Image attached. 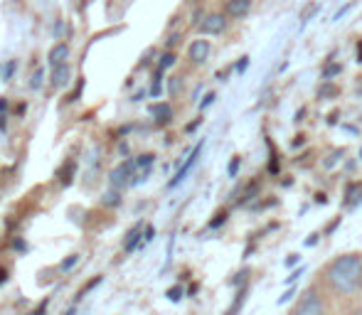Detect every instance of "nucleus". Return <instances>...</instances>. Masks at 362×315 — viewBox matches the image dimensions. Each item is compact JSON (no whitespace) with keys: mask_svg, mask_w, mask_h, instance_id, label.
<instances>
[{"mask_svg":"<svg viewBox=\"0 0 362 315\" xmlns=\"http://www.w3.org/2000/svg\"><path fill=\"white\" fill-rule=\"evenodd\" d=\"M47 59H49V67H64L67 64V59H69V47L64 42H59V44H54L52 49H49V54H47Z\"/></svg>","mask_w":362,"mask_h":315,"instance_id":"nucleus-8","label":"nucleus"},{"mask_svg":"<svg viewBox=\"0 0 362 315\" xmlns=\"http://www.w3.org/2000/svg\"><path fill=\"white\" fill-rule=\"evenodd\" d=\"M69 81H72V69H69V64H64V67H54L52 74H49V84H52L54 89H64Z\"/></svg>","mask_w":362,"mask_h":315,"instance_id":"nucleus-9","label":"nucleus"},{"mask_svg":"<svg viewBox=\"0 0 362 315\" xmlns=\"http://www.w3.org/2000/svg\"><path fill=\"white\" fill-rule=\"evenodd\" d=\"M134 172H136V160H126V162H121L119 167H114V172H111V187L114 190H121L124 185H129V182H134L131 177H134Z\"/></svg>","mask_w":362,"mask_h":315,"instance_id":"nucleus-4","label":"nucleus"},{"mask_svg":"<svg viewBox=\"0 0 362 315\" xmlns=\"http://www.w3.org/2000/svg\"><path fill=\"white\" fill-rule=\"evenodd\" d=\"M139 242H141V225L139 227H134V230L129 232V234H126V242H124V249L126 251H134L136 246H139Z\"/></svg>","mask_w":362,"mask_h":315,"instance_id":"nucleus-11","label":"nucleus"},{"mask_svg":"<svg viewBox=\"0 0 362 315\" xmlns=\"http://www.w3.org/2000/svg\"><path fill=\"white\" fill-rule=\"evenodd\" d=\"M360 160H362V150H360Z\"/></svg>","mask_w":362,"mask_h":315,"instance_id":"nucleus-36","label":"nucleus"},{"mask_svg":"<svg viewBox=\"0 0 362 315\" xmlns=\"http://www.w3.org/2000/svg\"><path fill=\"white\" fill-rule=\"evenodd\" d=\"M215 99H217V94H212V91H210V94L205 96V101H202V104H200V109L205 111V109H207V106H210V104H215Z\"/></svg>","mask_w":362,"mask_h":315,"instance_id":"nucleus-24","label":"nucleus"},{"mask_svg":"<svg viewBox=\"0 0 362 315\" xmlns=\"http://www.w3.org/2000/svg\"><path fill=\"white\" fill-rule=\"evenodd\" d=\"M153 162H156V155H151V153L136 158V170H144V175H148V170L153 167Z\"/></svg>","mask_w":362,"mask_h":315,"instance_id":"nucleus-12","label":"nucleus"},{"mask_svg":"<svg viewBox=\"0 0 362 315\" xmlns=\"http://www.w3.org/2000/svg\"><path fill=\"white\" fill-rule=\"evenodd\" d=\"M210 52H212L210 40H195V42L187 47V57H190L195 64H205L207 57H210Z\"/></svg>","mask_w":362,"mask_h":315,"instance_id":"nucleus-6","label":"nucleus"},{"mask_svg":"<svg viewBox=\"0 0 362 315\" xmlns=\"http://www.w3.org/2000/svg\"><path fill=\"white\" fill-rule=\"evenodd\" d=\"M64 315H76V308H69V311L64 313Z\"/></svg>","mask_w":362,"mask_h":315,"instance_id":"nucleus-34","label":"nucleus"},{"mask_svg":"<svg viewBox=\"0 0 362 315\" xmlns=\"http://www.w3.org/2000/svg\"><path fill=\"white\" fill-rule=\"evenodd\" d=\"M106 205H119L121 202V197H119V192H109V195H106Z\"/></svg>","mask_w":362,"mask_h":315,"instance_id":"nucleus-23","label":"nucleus"},{"mask_svg":"<svg viewBox=\"0 0 362 315\" xmlns=\"http://www.w3.org/2000/svg\"><path fill=\"white\" fill-rule=\"evenodd\" d=\"M239 165H242V158H239V155H234V158H232V162H229V167H227L229 177H234V175H237Z\"/></svg>","mask_w":362,"mask_h":315,"instance_id":"nucleus-18","label":"nucleus"},{"mask_svg":"<svg viewBox=\"0 0 362 315\" xmlns=\"http://www.w3.org/2000/svg\"><path fill=\"white\" fill-rule=\"evenodd\" d=\"M247 291H249V288L244 286L242 291L237 293V298H234V303H232V308H229V311H227V315H237V311L244 306V301H247Z\"/></svg>","mask_w":362,"mask_h":315,"instance_id":"nucleus-13","label":"nucleus"},{"mask_svg":"<svg viewBox=\"0 0 362 315\" xmlns=\"http://www.w3.org/2000/svg\"><path fill=\"white\" fill-rule=\"evenodd\" d=\"M13 246H15V249H20V251H23V249H25V242H23V239H18V242H13Z\"/></svg>","mask_w":362,"mask_h":315,"instance_id":"nucleus-31","label":"nucleus"},{"mask_svg":"<svg viewBox=\"0 0 362 315\" xmlns=\"http://www.w3.org/2000/svg\"><path fill=\"white\" fill-rule=\"evenodd\" d=\"M288 315H328V303H325L323 291L318 286H308L305 291H300Z\"/></svg>","mask_w":362,"mask_h":315,"instance_id":"nucleus-2","label":"nucleus"},{"mask_svg":"<svg viewBox=\"0 0 362 315\" xmlns=\"http://www.w3.org/2000/svg\"><path fill=\"white\" fill-rule=\"evenodd\" d=\"M148 111H151L153 119L160 121V124H165V121H170V119H173V109H170V104H163V101H160V104H153Z\"/></svg>","mask_w":362,"mask_h":315,"instance_id":"nucleus-10","label":"nucleus"},{"mask_svg":"<svg viewBox=\"0 0 362 315\" xmlns=\"http://www.w3.org/2000/svg\"><path fill=\"white\" fill-rule=\"evenodd\" d=\"M99 283H101V276H96V278H94V281H89V283H86V286H84V288H81V291H79V296H76V298H84V296H86V293H89V291H94V288H96V286H99Z\"/></svg>","mask_w":362,"mask_h":315,"instance_id":"nucleus-17","label":"nucleus"},{"mask_svg":"<svg viewBox=\"0 0 362 315\" xmlns=\"http://www.w3.org/2000/svg\"><path fill=\"white\" fill-rule=\"evenodd\" d=\"M30 86H33L35 91H37L40 86H42V72H40V69H37V72L33 74V81H30Z\"/></svg>","mask_w":362,"mask_h":315,"instance_id":"nucleus-21","label":"nucleus"},{"mask_svg":"<svg viewBox=\"0 0 362 315\" xmlns=\"http://www.w3.org/2000/svg\"><path fill=\"white\" fill-rule=\"evenodd\" d=\"M180 293H182V288H170V291H168V298H170V301H180Z\"/></svg>","mask_w":362,"mask_h":315,"instance_id":"nucleus-26","label":"nucleus"},{"mask_svg":"<svg viewBox=\"0 0 362 315\" xmlns=\"http://www.w3.org/2000/svg\"><path fill=\"white\" fill-rule=\"evenodd\" d=\"M224 30H227V15L224 13H212L200 23V32L207 35V37L210 35H222Z\"/></svg>","mask_w":362,"mask_h":315,"instance_id":"nucleus-5","label":"nucleus"},{"mask_svg":"<svg viewBox=\"0 0 362 315\" xmlns=\"http://www.w3.org/2000/svg\"><path fill=\"white\" fill-rule=\"evenodd\" d=\"M202 148H205V141H202V143H197V145H195V150H192V153L187 155V160L182 162L180 167H177V172H175V175H173V180L168 182V187H177V185H180L182 180H185V177H187V172H190L192 167L197 165V160H200V153H202Z\"/></svg>","mask_w":362,"mask_h":315,"instance_id":"nucleus-3","label":"nucleus"},{"mask_svg":"<svg viewBox=\"0 0 362 315\" xmlns=\"http://www.w3.org/2000/svg\"><path fill=\"white\" fill-rule=\"evenodd\" d=\"M5 106H8V104H5V101L0 99V111H5Z\"/></svg>","mask_w":362,"mask_h":315,"instance_id":"nucleus-35","label":"nucleus"},{"mask_svg":"<svg viewBox=\"0 0 362 315\" xmlns=\"http://www.w3.org/2000/svg\"><path fill=\"white\" fill-rule=\"evenodd\" d=\"M247 67H249V57H247V54H244V57L239 59V62H237V67H234V69H237L239 74H244V72H247Z\"/></svg>","mask_w":362,"mask_h":315,"instance_id":"nucleus-22","label":"nucleus"},{"mask_svg":"<svg viewBox=\"0 0 362 315\" xmlns=\"http://www.w3.org/2000/svg\"><path fill=\"white\" fill-rule=\"evenodd\" d=\"M76 263H79V254H72V256H67V258H64V261H62V266H59V268H62V271L67 273V271H72V268L76 266Z\"/></svg>","mask_w":362,"mask_h":315,"instance_id":"nucleus-15","label":"nucleus"},{"mask_svg":"<svg viewBox=\"0 0 362 315\" xmlns=\"http://www.w3.org/2000/svg\"><path fill=\"white\" fill-rule=\"evenodd\" d=\"M358 62H362V44H358Z\"/></svg>","mask_w":362,"mask_h":315,"instance_id":"nucleus-33","label":"nucleus"},{"mask_svg":"<svg viewBox=\"0 0 362 315\" xmlns=\"http://www.w3.org/2000/svg\"><path fill=\"white\" fill-rule=\"evenodd\" d=\"M345 315H362V306H353Z\"/></svg>","mask_w":362,"mask_h":315,"instance_id":"nucleus-28","label":"nucleus"},{"mask_svg":"<svg viewBox=\"0 0 362 315\" xmlns=\"http://www.w3.org/2000/svg\"><path fill=\"white\" fill-rule=\"evenodd\" d=\"M13 72H15V62H8V67H5L3 79H5V81H10V77H13Z\"/></svg>","mask_w":362,"mask_h":315,"instance_id":"nucleus-27","label":"nucleus"},{"mask_svg":"<svg viewBox=\"0 0 362 315\" xmlns=\"http://www.w3.org/2000/svg\"><path fill=\"white\" fill-rule=\"evenodd\" d=\"M320 283L330 296L350 298L362 286V254L348 251L330 258L320 273Z\"/></svg>","mask_w":362,"mask_h":315,"instance_id":"nucleus-1","label":"nucleus"},{"mask_svg":"<svg viewBox=\"0 0 362 315\" xmlns=\"http://www.w3.org/2000/svg\"><path fill=\"white\" fill-rule=\"evenodd\" d=\"M343 72V67H340V64H328V67L323 69V79H333L335 74H340Z\"/></svg>","mask_w":362,"mask_h":315,"instance_id":"nucleus-16","label":"nucleus"},{"mask_svg":"<svg viewBox=\"0 0 362 315\" xmlns=\"http://www.w3.org/2000/svg\"><path fill=\"white\" fill-rule=\"evenodd\" d=\"M355 190H360V185H358V182H353V185H348V190H345V202H348V205H353Z\"/></svg>","mask_w":362,"mask_h":315,"instance_id":"nucleus-19","label":"nucleus"},{"mask_svg":"<svg viewBox=\"0 0 362 315\" xmlns=\"http://www.w3.org/2000/svg\"><path fill=\"white\" fill-rule=\"evenodd\" d=\"M153 237H156V230H153V227H148V230H146V237H144V239H146V242H151Z\"/></svg>","mask_w":362,"mask_h":315,"instance_id":"nucleus-29","label":"nucleus"},{"mask_svg":"<svg viewBox=\"0 0 362 315\" xmlns=\"http://www.w3.org/2000/svg\"><path fill=\"white\" fill-rule=\"evenodd\" d=\"M151 94H153V96H158V94H160V74H158V77H156V79H153V86H151Z\"/></svg>","mask_w":362,"mask_h":315,"instance_id":"nucleus-25","label":"nucleus"},{"mask_svg":"<svg viewBox=\"0 0 362 315\" xmlns=\"http://www.w3.org/2000/svg\"><path fill=\"white\" fill-rule=\"evenodd\" d=\"M175 62H177L175 54H173V52H165V54L160 57V62H158V69H160V72H165V69H170Z\"/></svg>","mask_w":362,"mask_h":315,"instance_id":"nucleus-14","label":"nucleus"},{"mask_svg":"<svg viewBox=\"0 0 362 315\" xmlns=\"http://www.w3.org/2000/svg\"><path fill=\"white\" fill-rule=\"evenodd\" d=\"M5 281H8V271H0V286H3Z\"/></svg>","mask_w":362,"mask_h":315,"instance_id":"nucleus-32","label":"nucleus"},{"mask_svg":"<svg viewBox=\"0 0 362 315\" xmlns=\"http://www.w3.org/2000/svg\"><path fill=\"white\" fill-rule=\"evenodd\" d=\"M177 89H180V81H177V79H173V81H170V91H173V94H175Z\"/></svg>","mask_w":362,"mask_h":315,"instance_id":"nucleus-30","label":"nucleus"},{"mask_svg":"<svg viewBox=\"0 0 362 315\" xmlns=\"http://www.w3.org/2000/svg\"><path fill=\"white\" fill-rule=\"evenodd\" d=\"M249 10H252V0H227V3H224V15L234 20L247 18Z\"/></svg>","mask_w":362,"mask_h":315,"instance_id":"nucleus-7","label":"nucleus"},{"mask_svg":"<svg viewBox=\"0 0 362 315\" xmlns=\"http://www.w3.org/2000/svg\"><path fill=\"white\" fill-rule=\"evenodd\" d=\"M224 222H227V212H219L217 220H212V222H210V230H217V227H219V225H224Z\"/></svg>","mask_w":362,"mask_h":315,"instance_id":"nucleus-20","label":"nucleus"}]
</instances>
